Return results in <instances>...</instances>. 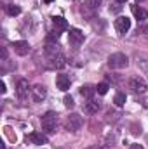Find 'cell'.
<instances>
[{"instance_id": "13", "label": "cell", "mask_w": 148, "mask_h": 149, "mask_svg": "<svg viewBox=\"0 0 148 149\" xmlns=\"http://www.w3.org/2000/svg\"><path fill=\"white\" fill-rule=\"evenodd\" d=\"M28 88H30V85H28L26 80H19L18 81V95H19V99H25L28 95Z\"/></svg>"}, {"instance_id": "12", "label": "cell", "mask_w": 148, "mask_h": 149, "mask_svg": "<svg viewBox=\"0 0 148 149\" xmlns=\"http://www.w3.org/2000/svg\"><path fill=\"white\" fill-rule=\"evenodd\" d=\"M52 24H54V28H56L58 31L68 30V21H66L65 17H61V16H54V17H52Z\"/></svg>"}, {"instance_id": "23", "label": "cell", "mask_w": 148, "mask_h": 149, "mask_svg": "<svg viewBox=\"0 0 148 149\" xmlns=\"http://www.w3.org/2000/svg\"><path fill=\"white\" fill-rule=\"evenodd\" d=\"M101 2H103V0H85V3H87L89 7H92V9L99 7V5H101Z\"/></svg>"}, {"instance_id": "28", "label": "cell", "mask_w": 148, "mask_h": 149, "mask_svg": "<svg viewBox=\"0 0 148 149\" xmlns=\"http://www.w3.org/2000/svg\"><path fill=\"white\" fill-rule=\"evenodd\" d=\"M117 2H118V3H124V2H127V0H117Z\"/></svg>"}, {"instance_id": "20", "label": "cell", "mask_w": 148, "mask_h": 149, "mask_svg": "<svg viewBox=\"0 0 148 149\" xmlns=\"http://www.w3.org/2000/svg\"><path fill=\"white\" fill-rule=\"evenodd\" d=\"M108 88H110V85H108V83H105V81H103V83H99V85H98V87H96V92H98V94H99V95H105V94H106V92H108Z\"/></svg>"}, {"instance_id": "24", "label": "cell", "mask_w": 148, "mask_h": 149, "mask_svg": "<svg viewBox=\"0 0 148 149\" xmlns=\"http://www.w3.org/2000/svg\"><path fill=\"white\" fill-rule=\"evenodd\" d=\"M120 10H122V5H113V7H110V12H115V14L120 12Z\"/></svg>"}, {"instance_id": "10", "label": "cell", "mask_w": 148, "mask_h": 149, "mask_svg": "<svg viewBox=\"0 0 148 149\" xmlns=\"http://www.w3.org/2000/svg\"><path fill=\"white\" fill-rule=\"evenodd\" d=\"M68 40H70V43L72 45H80L82 42H84V33L80 31V30H77V28H72L70 30V33H68Z\"/></svg>"}, {"instance_id": "22", "label": "cell", "mask_w": 148, "mask_h": 149, "mask_svg": "<svg viewBox=\"0 0 148 149\" xmlns=\"http://www.w3.org/2000/svg\"><path fill=\"white\" fill-rule=\"evenodd\" d=\"M75 106V102H73V97L72 95H66L65 97V108H68V109H72Z\"/></svg>"}, {"instance_id": "6", "label": "cell", "mask_w": 148, "mask_h": 149, "mask_svg": "<svg viewBox=\"0 0 148 149\" xmlns=\"http://www.w3.org/2000/svg\"><path fill=\"white\" fill-rule=\"evenodd\" d=\"M115 30L120 33V35H125L129 30H131V19L125 17V16H120L115 19Z\"/></svg>"}, {"instance_id": "3", "label": "cell", "mask_w": 148, "mask_h": 149, "mask_svg": "<svg viewBox=\"0 0 148 149\" xmlns=\"http://www.w3.org/2000/svg\"><path fill=\"white\" fill-rule=\"evenodd\" d=\"M45 66H47L49 70H61V68H65V66H66V59H65V56L59 52V54L49 56V59H47Z\"/></svg>"}, {"instance_id": "14", "label": "cell", "mask_w": 148, "mask_h": 149, "mask_svg": "<svg viewBox=\"0 0 148 149\" xmlns=\"http://www.w3.org/2000/svg\"><path fill=\"white\" fill-rule=\"evenodd\" d=\"M98 109H99V102H96L94 99H87V102L84 106V111L87 114H94V113H98Z\"/></svg>"}, {"instance_id": "9", "label": "cell", "mask_w": 148, "mask_h": 149, "mask_svg": "<svg viewBox=\"0 0 148 149\" xmlns=\"http://www.w3.org/2000/svg\"><path fill=\"white\" fill-rule=\"evenodd\" d=\"M56 85H58L59 90L66 92V90L70 88V85H72V80H70L68 74H58V76H56Z\"/></svg>"}, {"instance_id": "4", "label": "cell", "mask_w": 148, "mask_h": 149, "mask_svg": "<svg viewBox=\"0 0 148 149\" xmlns=\"http://www.w3.org/2000/svg\"><path fill=\"white\" fill-rule=\"evenodd\" d=\"M82 125H84V120H82V116L77 114V113H72V114L66 118V121H65V127H66L70 132H77V130H80Z\"/></svg>"}, {"instance_id": "26", "label": "cell", "mask_w": 148, "mask_h": 149, "mask_svg": "<svg viewBox=\"0 0 148 149\" xmlns=\"http://www.w3.org/2000/svg\"><path fill=\"white\" fill-rule=\"evenodd\" d=\"M129 149H143V146H141V144H131Z\"/></svg>"}, {"instance_id": "29", "label": "cell", "mask_w": 148, "mask_h": 149, "mask_svg": "<svg viewBox=\"0 0 148 149\" xmlns=\"http://www.w3.org/2000/svg\"><path fill=\"white\" fill-rule=\"evenodd\" d=\"M44 2H45V3H51V2H52V0H44Z\"/></svg>"}, {"instance_id": "2", "label": "cell", "mask_w": 148, "mask_h": 149, "mask_svg": "<svg viewBox=\"0 0 148 149\" xmlns=\"http://www.w3.org/2000/svg\"><path fill=\"white\" fill-rule=\"evenodd\" d=\"M56 123H58V114L54 111H47L42 116V128H44L47 134H52V132H54Z\"/></svg>"}, {"instance_id": "16", "label": "cell", "mask_w": 148, "mask_h": 149, "mask_svg": "<svg viewBox=\"0 0 148 149\" xmlns=\"http://www.w3.org/2000/svg\"><path fill=\"white\" fill-rule=\"evenodd\" d=\"M94 92H96V88H94V87H91V85H84V87L80 88V95H82V97H85V99H92Z\"/></svg>"}, {"instance_id": "15", "label": "cell", "mask_w": 148, "mask_h": 149, "mask_svg": "<svg viewBox=\"0 0 148 149\" xmlns=\"http://www.w3.org/2000/svg\"><path fill=\"white\" fill-rule=\"evenodd\" d=\"M132 14H134V17L138 19V21H145L148 17V12L145 9H141V7H138V5H132Z\"/></svg>"}, {"instance_id": "5", "label": "cell", "mask_w": 148, "mask_h": 149, "mask_svg": "<svg viewBox=\"0 0 148 149\" xmlns=\"http://www.w3.org/2000/svg\"><path fill=\"white\" fill-rule=\"evenodd\" d=\"M129 87L136 92V94H145L147 92V81L141 76H131L129 78Z\"/></svg>"}, {"instance_id": "7", "label": "cell", "mask_w": 148, "mask_h": 149, "mask_svg": "<svg viewBox=\"0 0 148 149\" xmlns=\"http://www.w3.org/2000/svg\"><path fill=\"white\" fill-rule=\"evenodd\" d=\"M12 47L18 56H26L30 52V43L26 40H16V42H12Z\"/></svg>"}, {"instance_id": "30", "label": "cell", "mask_w": 148, "mask_h": 149, "mask_svg": "<svg viewBox=\"0 0 148 149\" xmlns=\"http://www.w3.org/2000/svg\"><path fill=\"white\" fill-rule=\"evenodd\" d=\"M85 149H99V148H85Z\"/></svg>"}, {"instance_id": "8", "label": "cell", "mask_w": 148, "mask_h": 149, "mask_svg": "<svg viewBox=\"0 0 148 149\" xmlns=\"http://www.w3.org/2000/svg\"><path fill=\"white\" fill-rule=\"evenodd\" d=\"M45 97H47V90H45L44 85H35V87L32 88V99H33L35 102H42Z\"/></svg>"}, {"instance_id": "17", "label": "cell", "mask_w": 148, "mask_h": 149, "mask_svg": "<svg viewBox=\"0 0 148 149\" xmlns=\"http://www.w3.org/2000/svg\"><path fill=\"white\" fill-rule=\"evenodd\" d=\"M5 10H7V14H9V16H19V14H21V9H19L18 5H14V3L5 5Z\"/></svg>"}, {"instance_id": "11", "label": "cell", "mask_w": 148, "mask_h": 149, "mask_svg": "<svg viewBox=\"0 0 148 149\" xmlns=\"http://www.w3.org/2000/svg\"><path fill=\"white\" fill-rule=\"evenodd\" d=\"M32 142V144H38V146H42V144H47V137L44 135V134H37V132H32L28 137H26V142Z\"/></svg>"}, {"instance_id": "21", "label": "cell", "mask_w": 148, "mask_h": 149, "mask_svg": "<svg viewBox=\"0 0 148 149\" xmlns=\"http://www.w3.org/2000/svg\"><path fill=\"white\" fill-rule=\"evenodd\" d=\"M138 66H140V70L148 76V59H140V61H138Z\"/></svg>"}, {"instance_id": "27", "label": "cell", "mask_w": 148, "mask_h": 149, "mask_svg": "<svg viewBox=\"0 0 148 149\" xmlns=\"http://www.w3.org/2000/svg\"><path fill=\"white\" fill-rule=\"evenodd\" d=\"M2 59H4V61L7 59V50H5V49H2Z\"/></svg>"}, {"instance_id": "18", "label": "cell", "mask_w": 148, "mask_h": 149, "mask_svg": "<svg viewBox=\"0 0 148 149\" xmlns=\"http://www.w3.org/2000/svg\"><path fill=\"white\" fill-rule=\"evenodd\" d=\"M59 31L58 30H54V31H51L49 35H47V43H58V40H59Z\"/></svg>"}, {"instance_id": "25", "label": "cell", "mask_w": 148, "mask_h": 149, "mask_svg": "<svg viewBox=\"0 0 148 149\" xmlns=\"http://www.w3.org/2000/svg\"><path fill=\"white\" fill-rule=\"evenodd\" d=\"M0 92H2V94H5V92H7V88H5V83H4V81H0Z\"/></svg>"}, {"instance_id": "1", "label": "cell", "mask_w": 148, "mask_h": 149, "mask_svg": "<svg viewBox=\"0 0 148 149\" xmlns=\"http://www.w3.org/2000/svg\"><path fill=\"white\" fill-rule=\"evenodd\" d=\"M127 64H129V57L125 54H122V52H115L108 57V66L113 68V70H122Z\"/></svg>"}, {"instance_id": "19", "label": "cell", "mask_w": 148, "mask_h": 149, "mask_svg": "<svg viewBox=\"0 0 148 149\" xmlns=\"http://www.w3.org/2000/svg\"><path fill=\"white\" fill-rule=\"evenodd\" d=\"M113 102H115V106H124L125 104V94H122V92H118L117 95H115V99H113Z\"/></svg>"}]
</instances>
